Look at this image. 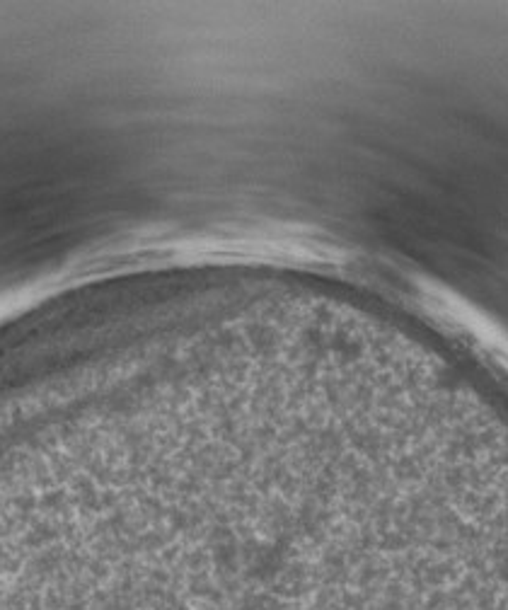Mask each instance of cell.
Segmentation results:
<instances>
[{
    "label": "cell",
    "instance_id": "1",
    "mask_svg": "<svg viewBox=\"0 0 508 610\" xmlns=\"http://www.w3.org/2000/svg\"><path fill=\"white\" fill-rule=\"evenodd\" d=\"M175 281H242V283H274V286H283L281 281H257V278H175Z\"/></svg>",
    "mask_w": 508,
    "mask_h": 610
}]
</instances>
